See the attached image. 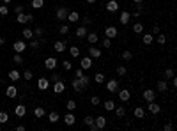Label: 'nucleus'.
I'll return each mask as SVG.
<instances>
[{"instance_id":"15","label":"nucleus","mask_w":177,"mask_h":131,"mask_svg":"<svg viewBox=\"0 0 177 131\" xmlns=\"http://www.w3.org/2000/svg\"><path fill=\"white\" fill-rule=\"evenodd\" d=\"M37 87H39L41 91H48V89H50V80L44 78V76H41L39 82H37Z\"/></svg>"},{"instance_id":"17","label":"nucleus","mask_w":177,"mask_h":131,"mask_svg":"<svg viewBox=\"0 0 177 131\" xmlns=\"http://www.w3.org/2000/svg\"><path fill=\"white\" fill-rule=\"evenodd\" d=\"M144 99L149 103V101H156V91H152V89H147L144 91Z\"/></svg>"},{"instance_id":"41","label":"nucleus","mask_w":177,"mask_h":131,"mask_svg":"<svg viewBox=\"0 0 177 131\" xmlns=\"http://www.w3.org/2000/svg\"><path fill=\"white\" fill-rule=\"evenodd\" d=\"M80 80L83 82V85H85V87H88V85H91V82H92V80H91V76H87V75H82V76H80Z\"/></svg>"},{"instance_id":"23","label":"nucleus","mask_w":177,"mask_h":131,"mask_svg":"<svg viewBox=\"0 0 177 131\" xmlns=\"http://www.w3.org/2000/svg\"><path fill=\"white\" fill-rule=\"evenodd\" d=\"M87 34H88V29H87L85 25H82V27H78V29H76V34H75V36H76L78 39H83Z\"/></svg>"},{"instance_id":"14","label":"nucleus","mask_w":177,"mask_h":131,"mask_svg":"<svg viewBox=\"0 0 177 131\" xmlns=\"http://www.w3.org/2000/svg\"><path fill=\"white\" fill-rule=\"evenodd\" d=\"M68 13H69V11H68V7H59V9H57V13H55V16H57V20H59V21H64L66 18H68Z\"/></svg>"},{"instance_id":"3","label":"nucleus","mask_w":177,"mask_h":131,"mask_svg":"<svg viewBox=\"0 0 177 131\" xmlns=\"http://www.w3.org/2000/svg\"><path fill=\"white\" fill-rule=\"evenodd\" d=\"M147 110H149L152 115H158V114H161V106H160L156 101H149V105H147Z\"/></svg>"},{"instance_id":"42","label":"nucleus","mask_w":177,"mask_h":131,"mask_svg":"<svg viewBox=\"0 0 177 131\" xmlns=\"http://www.w3.org/2000/svg\"><path fill=\"white\" fill-rule=\"evenodd\" d=\"M62 68H64V71H71V69H73V64H71L69 60H64V62H62Z\"/></svg>"},{"instance_id":"55","label":"nucleus","mask_w":177,"mask_h":131,"mask_svg":"<svg viewBox=\"0 0 177 131\" xmlns=\"http://www.w3.org/2000/svg\"><path fill=\"white\" fill-rule=\"evenodd\" d=\"M82 75H85V73H83V69H82V68H78V69H75V76H76V78H80V76H82Z\"/></svg>"},{"instance_id":"56","label":"nucleus","mask_w":177,"mask_h":131,"mask_svg":"<svg viewBox=\"0 0 177 131\" xmlns=\"http://www.w3.org/2000/svg\"><path fill=\"white\" fill-rule=\"evenodd\" d=\"M23 11H25V7H23V6H16V7H14V13H16V14L23 13Z\"/></svg>"},{"instance_id":"61","label":"nucleus","mask_w":177,"mask_h":131,"mask_svg":"<svg viewBox=\"0 0 177 131\" xmlns=\"http://www.w3.org/2000/svg\"><path fill=\"white\" fill-rule=\"evenodd\" d=\"M85 2H87V4H96L98 0H85Z\"/></svg>"},{"instance_id":"58","label":"nucleus","mask_w":177,"mask_h":131,"mask_svg":"<svg viewBox=\"0 0 177 131\" xmlns=\"http://www.w3.org/2000/svg\"><path fill=\"white\" fill-rule=\"evenodd\" d=\"M88 129H91V131H99V129H98V126H96V124H94V122H92V124H91V126H88Z\"/></svg>"},{"instance_id":"2","label":"nucleus","mask_w":177,"mask_h":131,"mask_svg":"<svg viewBox=\"0 0 177 131\" xmlns=\"http://www.w3.org/2000/svg\"><path fill=\"white\" fill-rule=\"evenodd\" d=\"M101 55H103V52H101L96 45H91V46H88V57H91L92 60H94V59H101Z\"/></svg>"},{"instance_id":"57","label":"nucleus","mask_w":177,"mask_h":131,"mask_svg":"<svg viewBox=\"0 0 177 131\" xmlns=\"http://www.w3.org/2000/svg\"><path fill=\"white\" fill-rule=\"evenodd\" d=\"M172 129H174V124L172 122H167L165 124V131H172Z\"/></svg>"},{"instance_id":"39","label":"nucleus","mask_w":177,"mask_h":131,"mask_svg":"<svg viewBox=\"0 0 177 131\" xmlns=\"http://www.w3.org/2000/svg\"><path fill=\"white\" fill-rule=\"evenodd\" d=\"M9 121V114L7 112H0V124H6Z\"/></svg>"},{"instance_id":"62","label":"nucleus","mask_w":177,"mask_h":131,"mask_svg":"<svg viewBox=\"0 0 177 131\" xmlns=\"http://www.w3.org/2000/svg\"><path fill=\"white\" fill-rule=\"evenodd\" d=\"M133 2H135V4H142V2H144V0H133Z\"/></svg>"},{"instance_id":"64","label":"nucleus","mask_w":177,"mask_h":131,"mask_svg":"<svg viewBox=\"0 0 177 131\" xmlns=\"http://www.w3.org/2000/svg\"><path fill=\"white\" fill-rule=\"evenodd\" d=\"M52 2H53V0H52Z\"/></svg>"},{"instance_id":"21","label":"nucleus","mask_w":177,"mask_h":131,"mask_svg":"<svg viewBox=\"0 0 177 131\" xmlns=\"http://www.w3.org/2000/svg\"><path fill=\"white\" fill-rule=\"evenodd\" d=\"M85 37H87V41H88V45H98V41H99V36H98L96 32H88Z\"/></svg>"},{"instance_id":"18","label":"nucleus","mask_w":177,"mask_h":131,"mask_svg":"<svg viewBox=\"0 0 177 131\" xmlns=\"http://www.w3.org/2000/svg\"><path fill=\"white\" fill-rule=\"evenodd\" d=\"M117 94H119V99H121L122 103H128V101L131 99V92H129V91H126V89L117 91Z\"/></svg>"},{"instance_id":"53","label":"nucleus","mask_w":177,"mask_h":131,"mask_svg":"<svg viewBox=\"0 0 177 131\" xmlns=\"http://www.w3.org/2000/svg\"><path fill=\"white\" fill-rule=\"evenodd\" d=\"M43 34H44V32H43V29H41V27H37V29L34 30V37H41Z\"/></svg>"},{"instance_id":"9","label":"nucleus","mask_w":177,"mask_h":131,"mask_svg":"<svg viewBox=\"0 0 177 131\" xmlns=\"http://www.w3.org/2000/svg\"><path fill=\"white\" fill-rule=\"evenodd\" d=\"M105 7H106V11H108V13H117L121 6H119V2H117V0H108Z\"/></svg>"},{"instance_id":"7","label":"nucleus","mask_w":177,"mask_h":131,"mask_svg":"<svg viewBox=\"0 0 177 131\" xmlns=\"http://www.w3.org/2000/svg\"><path fill=\"white\" fill-rule=\"evenodd\" d=\"M106 91L108 92H117L119 91V82L117 80H106Z\"/></svg>"},{"instance_id":"16","label":"nucleus","mask_w":177,"mask_h":131,"mask_svg":"<svg viewBox=\"0 0 177 131\" xmlns=\"http://www.w3.org/2000/svg\"><path fill=\"white\" fill-rule=\"evenodd\" d=\"M69 21V23H78L80 21V13H76V11H69L68 13V18H66Z\"/></svg>"},{"instance_id":"5","label":"nucleus","mask_w":177,"mask_h":131,"mask_svg":"<svg viewBox=\"0 0 177 131\" xmlns=\"http://www.w3.org/2000/svg\"><path fill=\"white\" fill-rule=\"evenodd\" d=\"M105 36H106L108 39H115V37L119 36V30H117V27H114V25L106 27V29H105Z\"/></svg>"},{"instance_id":"49","label":"nucleus","mask_w":177,"mask_h":131,"mask_svg":"<svg viewBox=\"0 0 177 131\" xmlns=\"http://www.w3.org/2000/svg\"><path fill=\"white\" fill-rule=\"evenodd\" d=\"M92 122H94V117H92V115H87V117L83 119V124H85V126H91Z\"/></svg>"},{"instance_id":"52","label":"nucleus","mask_w":177,"mask_h":131,"mask_svg":"<svg viewBox=\"0 0 177 131\" xmlns=\"http://www.w3.org/2000/svg\"><path fill=\"white\" fill-rule=\"evenodd\" d=\"M103 48H108V50L112 48V39H108V37H106V39L103 41Z\"/></svg>"},{"instance_id":"60","label":"nucleus","mask_w":177,"mask_h":131,"mask_svg":"<svg viewBox=\"0 0 177 131\" xmlns=\"http://www.w3.org/2000/svg\"><path fill=\"white\" fill-rule=\"evenodd\" d=\"M57 80H60V75H53L52 76V82H57Z\"/></svg>"},{"instance_id":"63","label":"nucleus","mask_w":177,"mask_h":131,"mask_svg":"<svg viewBox=\"0 0 177 131\" xmlns=\"http://www.w3.org/2000/svg\"><path fill=\"white\" fill-rule=\"evenodd\" d=\"M9 2H13V0H4V4H9Z\"/></svg>"},{"instance_id":"29","label":"nucleus","mask_w":177,"mask_h":131,"mask_svg":"<svg viewBox=\"0 0 177 131\" xmlns=\"http://www.w3.org/2000/svg\"><path fill=\"white\" fill-rule=\"evenodd\" d=\"M142 43H144L145 46H151L152 45V32L151 34H144L142 36Z\"/></svg>"},{"instance_id":"45","label":"nucleus","mask_w":177,"mask_h":131,"mask_svg":"<svg viewBox=\"0 0 177 131\" xmlns=\"http://www.w3.org/2000/svg\"><path fill=\"white\" fill-rule=\"evenodd\" d=\"M59 32H60L62 36H68V34H69V25H62V27L59 29Z\"/></svg>"},{"instance_id":"19","label":"nucleus","mask_w":177,"mask_h":131,"mask_svg":"<svg viewBox=\"0 0 177 131\" xmlns=\"http://www.w3.org/2000/svg\"><path fill=\"white\" fill-rule=\"evenodd\" d=\"M119 21H121L122 25H128L129 21H131V13H129V11H122L121 16H119Z\"/></svg>"},{"instance_id":"20","label":"nucleus","mask_w":177,"mask_h":131,"mask_svg":"<svg viewBox=\"0 0 177 131\" xmlns=\"http://www.w3.org/2000/svg\"><path fill=\"white\" fill-rule=\"evenodd\" d=\"M14 114H16V117H25V114H27V106H25V105H16Z\"/></svg>"},{"instance_id":"28","label":"nucleus","mask_w":177,"mask_h":131,"mask_svg":"<svg viewBox=\"0 0 177 131\" xmlns=\"http://www.w3.org/2000/svg\"><path fill=\"white\" fill-rule=\"evenodd\" d=\"M20 78H21L20 71H16V69H11V71H9V80H11V82H18Z\"/></svg>"},{"instance_id":"6","label":"nucleus","mask_w":177,"mask_h":131,"mask_svg":"<svg viewBox=\"0 0 177 131\" xmlns=\"http://www.w3.org/2000/svg\"><path fill=\"white\" fill-rule=\"evenodd\" d=\"M57 64H59V60H57L55 57H48L46 60H44V68H46L48 71H53V69L57 68Z\"/></svg>"},{"instance_id":"34","label":"nucleus","mask_w":177,"mask_h":131,"mask_svg":"<svg viewBox=\"0 0 177 131\" xmlns=\"http://www.w3.org/2000/svg\"><path fill=\"white\" fill-rule=\"evenodd\" d=\"M115 115L121 119V117H124L126 115V108L124 106H115Z\"/></svg>"},{"instance_id":"48","label":"nucleus","mask_w":177,"mask_h":131,"mask_svg":"<svg viewBox=\"0 0 177 131\" xmlns=\"http://www.w3.org/2000/svg\"><path fill=\"white\" fill-rule=\"evenodd\" d=\"M126 73H128V69L124 68V66H119V68H117V75L119 76H126Z\"/></svg>"},{"instance_id":"13","label":"nucleus","mask_w":177,"mask_h":131,"mask_svg":"<svg viewBox=\"0 0 177 131\" xmlns=\"http://www.w3.org/2000/svg\"><path fill=\"white\" fill-rule=\"evenodd\" d=\"M62 121H64V124H66V126H73V124L76 122V117H75V114H73V112H68V114L64 115V119H62Z\"/></svg>"},{"instance_id":"50","label":"nucleus","mask_w":177,"mask_h":131,"mask_svg":"<svg viewBox=\"0 0 177 131\" xmlns=\"http://www.w3.org/2000/svg\"><path fill=\"white\" fill-rule=\"evenodd\" d=\"M23 78H25L27 82H29V80H32V78H34V75H32V71H30V69H25V73H23Z\"/></svg>"},{"instance_id":"30","label":"nucleus","mask_w":177,"mask_h":131,"mask_svg":"<svg viewBox=\"0 0 177 131\" xmlns=\"http://www.w3.org/2000/svg\"><path fill=\"white\" fill-rule=\"evenodd\" d=\"M131 29H133V32H135V34H142V32H144V25L140 23V21L133 23V27H131Z\"/></svg>"},{"instance_id":"37","label":"nucleus","mask_w":177,"mask_h":131,"mask_svg":"<svg viewBox=\"0 0 177 131\" xmlns=\"http://www.w3.org/2000/svg\"><path fill=\"white\" fill-rule=\"evenodd\" d=\"M66 106H68V112H75V108H76V101H75V99H69L68 103H66Z\"/></svg>"},{"instance_id":"22","label":"nucleus","mask_w":177,"mask_h":131,"mask_svg":"<svg viewBox=\"0 0 177 131\" xmlns=\"http://www.w3.org/2000/svg\"><path fill=\"white\" fill-rule=\"evenodd\" d=\"M94 124L98 126V129H105V128H106V119H105L103 115H98V117L94 119Z\"/></svg>"},{"instance_id":"40","label":"nucleus","mask_w":177,"mask_h":131,"mask_svg":"<svg viewBox=\"0 0 177 131\" xmlns=\"http://www.w3.org/2000/svg\"><path fill=\"white\" fill-rule=\"evenodd\" d=\"M122 59H124L126 62H129V60L133 59V53H131L129 50H124V52H122Z\"/></svg>"},{"instance_id":"26","label":"nucleus","mask_w":177,"mask_h":131,"mask_svg":"<svg viewBox=\"0 0 177 131\" xmlns=\"http://www.w3.org/2000/svg\"><path fill=\"white\" fill-rule=\"evenodd\" d=\"M103 108H105L106 112H114V110H115V101H112V99L105 101V103H103Z\"/></svg>"},{"instance_id":"43","label":"nucleus","mask_w":177,"mask_h":131,"mask_svg":"<svg viewBox=\"0 0 177 131\" xmlns=\"http://www.w3.org/2000/svg\"><path fill=\"white\" fill-rule=\"evenodd\" d=\"M156 41H158V45H165V43H167V36L165 34H158Z\"/></svg>"},{"instance_id":"1","label":"nucleus","mask_w":177,"mask_h":131,"mask_svg":"<svg viewBox=\"0 0 177 131\" xmlns=\"http://www.w3.org/2000/svg\"><path fill=\"white\" fill-rule=\"evenodd\" d=\"M32 20H34V16H32V14H25V13H20V14L16 16V21H18V23H21V25L30 23Z\"/></svg>"},{"instance_id":"4","label":"nucleus","mask_w":177,"mask_h":131,"mask_svg":"<svg viewBox=\"0 0 177 131\" xmlns=\"http://www.w3.org/2000/svg\"><path fill=\"white\" fill-rule=\"evenodd\" d=\"M27 48H29V45H27L25 41H16L14 45H13V50H14L16 53H23Z\"/></svg>"},{"instance_id":"38","label":"nucleus","mask_w":177,"mask_h":131,"mask_svg":"<svg viewBox=\"0 0 177 131\" xmlns=\"http://www.w3.org/2000/svg\"><path fill=\"white\" fill-rule=\"evenodd\" d=\"M44 6V0H32V7L34 9H41Z\"/></svg>"},{"instance_id":"51","label":"nucleus","mask_w":177,"mask_h":131,"mask_svg":"<svg viewBox=\"0 0 177 131\" xmlns=\"http://www.w3.org/2000/svg\"><path fill=\"white\" fill-rule=\"evenodd\" d=\"M7 13H9L7 6H0V16H7Z\"/></svg>"},{"instance_id":"47","label":"nucleus","mask_w":177,"mask_h":131,"mask_svg":"<svg viewBox=\"0 0 177 131\" xmlns=\"http://www.w3.org/2000/svg\"><path fill=\"white\" fill-rule=\"evenodd\" d=\"M29 48L37 50V48H39V41H37V39H30V45H29Z\"/></svg>"},{"instance_id":"12","label":"nucleus","mask_w":177,"mask_h":131,"mask_svg":"<svg viewBox=\"0 0 177 131\" xmlns=\"http://www.w3.org/2000/svg\"><path fill=\"white\" fill-rule=\"evenodd\" d=\"M66 48H68V43H66V41H55V43H53V50H55L57 53L66 52Z\"/></svg>"},{"instance_id":"54","label":"nucleus","mask_w":177,"mask_h":131,"mask_svg":"<svg viewBox=\"0 0 177 131\" xmlns=\"http://www.w3.org/2000/svg\"><path fill=\"white\" fill-rule=\"evenodd\" d=\"M91 103H92V105H94V106H98V105H99V103H101V99H99V98H98V96H92V98H91Z\"/></svg>"},{"instance_id":"25","label":"nucleus","mask_w":177,"mask_h":131,"mask_svg":"<svg viewBox=\"0 0 177 131\" xmlns=\"http://www.w3.org/2000/svg\"><path fill=\"white\" fill-rule=\"evenodd\" d=\"M133 115H135V119H144L145 117V110L142 106H137L135 110H133Z\"/></svg>"},{"instance_id":"24","label":"nucleus","mask_w":177,"mask_h":131,"mask_svg":"<svg viewBox=\"0 0 177 131\" xmlns=\"http://www.w3.org/2000/svg\"><path fill=\"white\" fill-rule=\"evenodd\" d=\"M6 96H7V98H11V99H13V98H16V96H18V89H16L14 85H9L7 89H6Z\"/></svg>"},{"instance_id":"32","label":"nucleus","mask_w":177,"mask_h":131,"mask_svg":"<svg viewBox=\"0 0 177 131\" xmlns=\"http://www.w3.org/2000/svg\"><path fill=\"white\" fill-rule=\"evenodd\" d=\"M44 114H46V112H44V108H43V106H37L36 110H34V115H36L37 119H43V117H44Z\"/></svg>"},{"instance_id":"27","label":"nucleus","mask_w":177,"mask_h":131,"mask_svg":"<svg viewBox=\"0 0 177 131\" xmlns=\"http://www.w3.org/2000/svg\"><path fill=\"white\" fill-rule=\"evenodd\" d=\"M156 89H158L160 92H167V91H168V85H167V80H160V82L156 83Z\"/></svg>"},{"instance_id":"11","label":"nucleus","mask_w":177,"mask_h":131,"mask_svg":"<svg viewBox=\"0 0 177 131\" xmlns=\"http://www.w3.org/2000/svg\"><path fill=\"white\" fill-rule=\"evenodd\" d=\"M64 91H66V83H64L62 80L53 82V92H55V94H62Z\"/></svg>"},{"instance_id":"46","label":"nucleus","mask_w":177,"mask_h":131,"mask_svg":"<svg viewBox=\"0 0 177 131\" xmlns=\"http://www.w3.org/2000/svg\"><path fill=\"white\" fill-rule=\"evenodd\" d=\"M172 76H174V69L172 68H167L165 69V80H170Z\"/></svg>"},{"instance_id":"59","label":"nucleus","mask_w":177,"mask_h":131,"mask_svg":"<svg viewBox=\"0 0 177 131\" xmlns=\"http://www.w3.org/2000/svg\"><path fill=\"white\" fill-rule=\"evenodd\" d=\"M170 80H172V87H174V89H175V87H177V78H175V76H172Z\"/></svg>"},{"instance_id":"8","label":"nucleus","mask_w":177,"mask_h":131,"mask_svg":"<svg viewBox=\"0 0 177 131\" xmlns=\"http://www.w3.org/2000/svg\"><path fill=\"white\" fill-rule=\"evenodd\" d=\"M71 85H73V89H75V92H83L87 87L83 85V82L80 80V78H75L73 82H71Z\"/></svg>"},{"instance_id":"44","label":"nucleus","mask_w":177,"mask_h":131,"mask_svg":"<svg viewBox=\"0 0 177 131\" xmlns=\"http://www.w3.org/2000/svg\"><path fill=\"white\" fill-rule=\"evenodd\" d=\"M13 62H14V64H23V57H21V53H16V55L13 57Z\"/></svg>"},{"instance_id":"31","label":"nucleus","mask_w":177,"mask_h":131,"mask_svg":"<svg viewBox=\"0 0 177 131\" xmlns=\"http://www.w3.org/2000/svg\"><path fill=\"white\" fill-rule=\"evenodd\" d=\"M94 80H96V83H99V85H103V83L106 82V76H105L103 73H96V75H94Z\"/></svg>"},{"instance_id":"10","label":"nucleus","mask_w":177,"mask_h":131,"mask_svg":"<svg viewBox=\"0 0 177 131\" xmlns=\"http://www.w3.org/2000/svg\"><path fill=\"white\" fill-rule=\"evenodd\" d=\"M80 68L83 69V71H87V69H91L92 68V59L91 57H82V62H80Z\"/></svg>"},{"instance_id":"35","label":"nucleus","mask_w":177,"mask_h":131,"mask_svg":"<svg viewBox=\"0 0 177 131\" xmlns=\"http://www.w3.org/2000/svg\"><path fill=\"white\" fill-rule=\"evenodd\" d=\"M69 53H71V57H73V59L80 57V46H71V48H69Z\"/></svg>"},{"instance_id":"36","label":"nucleus","mask_w":177,"mask_h":131,"mask_svg":"<svg viewBox=\"0 0 177 131\" xmlns=\"http://www.w3.org/2000/svg\"><path fill=\"white\" fill-rule=\"evenodd\" d=\"M21 34H23L25 39H34V30H30V29H23V32H21Z\"/></svg>"},{"instance_id":"33","label":"nucleus","mask_w":177,"mask_h":131,"mask_svg":"<svg viewBox=\"0 0 177 131\" xmlns=\"http://www.w3.org/2000/svg\"><path fill=\"white\" fill-rule=\"evenodd\" d=\"M48 121H50L52 124H55V122H59V121H60V115H59L57 112H52V114L48 115Z\"/></svg>"}]
</instances>
